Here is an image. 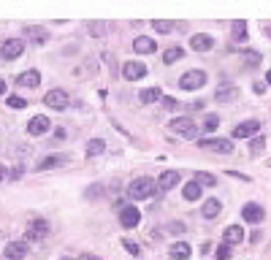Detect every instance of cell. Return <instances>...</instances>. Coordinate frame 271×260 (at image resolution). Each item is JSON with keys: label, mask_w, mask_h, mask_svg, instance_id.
Masks as SVG:
<instances>
[{"label": "cell", "mask_w": 271, "mask_h": 260, "mask_svg": "<svg viewBox=\"0 0 271 260\" xmlns=\"http://www.w3.org/2000/svg\"><path fill=\"white\" fill-rule=\"evenodd\" d=\"M79 260H103V258L92 255V252H82V255H79Z\"/></svg>", "instance_id": "obj_41"}, {"label": "cell", "mask_w": 271, "mask_h": 260, "mask_svg": "<svg viewBox=\"0 0 271 260\" xmlns=\"http://www.w3.org/2000/svg\"><path fill=\"white\" fill-rule=\"evenodd\" d=\"M122 244H125V250H128L133 258H138V255H141V250H138V244H136L133 239H122Z\"/></svg>", "instance_id": "obj_33"}, {"label": "cell", "mask_w": 271, "mask_h": 260, "mask_svg": "<svg viewBox=\"0 0 271 260\" xmlns=\"http://www.w3.org/2000/svg\"><path fill=\"white\" fill-rule=\"evenodd\" d=\"M101 190H103L101 184H92V187H90V190H87V193H84V195H87V198L92 201V198H98V193H101Z\"/></svg>", "instance_id": "obj_38"}, {"label": "cell", "mask_w": 271, "mask_h": 260, "mask_svg": "<svg viewBox=\"0 0 271 260\" xmlns=\"http://www.w3.org/2000/svg\"><path fill=\"white\" fill-rule=\"evenodd\" d=\"M46 130H49V117H44V114H38V117H33L27 122V133L30 136H44Z\"/></svg>", "instance_id": "obj_14"}, {"label": "cell", "mask_w": 271, "mask_h": 260, "mask_svg": "<svg viewBox=\"0 0 271 260\" xmlns=\"http://www.w3.org/2000/svg\"><path fill=\"white\" fill-rule=\"evenodd\" d=\"M90 33H92V36H103V33H106V27H103L101 22H92V25H90Z\"/></svg>", "instance_id": "obj_37"}, {"label": "cell", "mask_w": 271, "mask_h": 260, "mask_svg": "<svg viewBox=\"0 0 271 260\" xmlns=\"http://www.w3.org/2000/svg\"><path fill=\"white\" fill-rule=\"evenodd\" d=\"M252 90H255V92H258V95H263V92H266V87H263V84H258V82H255V87H252Z\"/></svg>", "instance_id": "obj_42"}, {"label": "cell", "mask_w": 271, "mask_h": 260, "mask_svg": "<svg viewBox=\"0 0 271 260\" xmlns=\"http://www.w3.org/2000/svg\"><path fill=\"white\" fill-rule=\"evenodd\" d=\"M60 260H73V258H60Z\"/></svg>", "instance_id": "obj_46"}, {"label": "cell", "mask_w": 271, "mask_h": 260, "mask_svg": "<svg viewBox=\"0 0 271 260\" xmlns=\"http://www.w3.org/2000/svg\"><path fill=\"white\" fill-rule=\"evenodd\" d=\"M176 184H179V173L165 171V173H160V179H158V193H168L171 187H176Z\"/></svg>", "instance_id": "obj_13"}, {"label": "cell", "mask_w": 271, "mask_h": 260, "mask_svg": "<svg viewBox=\"0 0 271 260\" xmlns=\"http://www.w3.org/2000/svg\"><path fill=\"white\" fill-rule=\"evenodd\" d=\"M182 57H184V49H182V46H168V49L163 52V62H165V65H171V62L182 60Z\"/></svg>", "instance_id": "obj_23"}, {"label": "cell", "mask_w": 271, "mask_h": 260, "mask_svg": "<svg viewBox=\"0 0 271 260\" xmlns=\"http://www.w3.org/2000/svg\"><path fill=\"white\" fill-rule=\"evenodd\" d=\"M230 258V244H220L217 247V260H228Z\"/></svg>", "instance_id": "obj_35"}, {"label": "cell", "mask_w": 271, "mask_h": 260, "mask_svg": "<svg viewBox=\"0 0 271 260\" xmlns=\"http://www.w3.org/2000/svg\"><path fill=\"white\" fill-rule=\"evenodd\" d=\"M168 228H171V233H182V230H184V225H182V222H171Z\"/></svg>", "instance_id": "obj_40"}, {"label": "cell", "mask_w": 271, "mask_h": 260, "mask_svg": "<svg viewBox=\"0 0 271 260\" xmlns=\"http://www.w3.org/2000/svg\"><path fill=\"white\" fill-rule=\"evenodd\" d=\"M230 33H233V38H236V41H239V44H244L247 41V22H233V30H230Z\"/></svg>", "instance_id": "obj_27"}, {"label": "cell", "mask_w": 271, "mask_h": 260, "mask_svg": "<svg viewBox=\"0 0 271 260\" xmlns=\"http://www.w3.org/2000/svg\"><path fill=\"white\" fill-rule=\"evenodd\" d=\"M168 130H174L176 136H182V138H198V128H195L193 122H190L187 117H176V119H171L168 122Z\"/></svg>", "instance_id": "obj_3"}, {"label": "cell", "mask_w": 271, "mask_h": 260, "mask_svg": "<svg viewBox=\"0 0 271 260\" xmlns=\"http://www.w3.org/2000/svg\"><path fill=\"white\" fill-rule=\"evenodd\" d=\"M8 176H11V179H19V176H22V168H14V171L8 173Z\"/></svg>", "instance_id": "obj_43"}, {"label": "cell", "mask_w": 271, "mask_h": 260, "mask_svg": "<svg viewBox=\"0 0 271 260\" xmlns=\"http://www.w3.org/2000/svg\"><path fill=\"white\" fill-rule=\"evenodd\" d=\"M266 82H269V84H271V71H269V73H266Z\"/></svg>", "instance_id": "obj_45"}, {"label": "cell", "mask_w": 271, "mask_h": 260, "mask_svg": "<svg viewBox=\"0 0 271 260\" xmlns=\"http://www.w3.org/2000/svg\"><path fill=\"white\" fill-rule=\"evenodd\" d=\"M5 103H8V108H16V111H22V108L27 106V101H25V98H19V95H8V98H5Z\"/></svg>", "instance_id": "obj_30"}, {"label": "cell", "mask_w": 271, "mask_h": 260, "mask_svg": "<svg viewBox=\"0 0 271 260\" xmlns=\"http://www.w3.org/2000/svg\"><path fill=\"white\" fill-rule=\"evenodd\" d=\"M22 52H25V41L22 38H8V41L0 46L3 60H16V57H22Z\"/></svg>", "instance_id": "obj_7"}, {"label": "cell", "mask_w": 271, "mask_h": 260, "mask_svg": "<svg viewBox=\"0 0 271 260\" xmlns=\"http://www.w3.org/2000/svg\"><path fill=\"white\" fill-rule=\"evenodd\" d=\"M44 233H46V222H44V219H33L30 228H27V239L38 241V239H44Z\"/></svg>", "instance_id": "obj_19"}, {"label": "cell", "mask_w": 271, "mask_h": 260, "mask_svg": "<svg viewBox=\"0 0 271 260\" xmlns=\"http://www.w3.org/2000/svg\"><path fill=\"white\" fill-rule=\"evenodd\" d=\"M198 147L212 149V152H217V155L233 152V141H228V138H198Z\"/></svg>", "instance_id": "obj_4"}, {"label": "cell", "mask_w": 271, "mask_h": 260, "mask_svg": "<svg viewBox=\"0 0 271 260\" xmlns=\"http://www.w3.org/2000/svg\"><path fill=\"white\" fill-rule=\"evenodd\" d=\"M138 222H141V211H138L136 206H125V209L119 211V225H122V228H136Z\"/></svg>", "instance_id": "obj_10"}, {"label": "cell", "mask_w": 271, "mask_h": 260, "mask_svg": "<svg viewBox=\"0 0 271 260\" xmlns=\"http://www.w3.org/2000/svg\"><path fill=\"white\" fill-rule=\"evenodd\" d=\"M217 125H220V117H217V114H212V117L204 119V130H215Z\"/></svg>", "instance_id": "obj_34"}, {"label": "cell", "mask_w": 271, "mask_h": 260, "mask_svg": "<svg viewBox=\"0 0 271 260\" xmlns=\"http://www.w3.org/2000/svg\"><path fill=\"white\" fill-rule=\"evenodd\" d=\"M133 49L138 52V54H155V52H158V44H155L152 38H147V36H138L133 41Z\"/></svg>", "instance_id": "obj_16"}, {"label": "cell", "mask_w": 271, "mask_h": 260, "mask_svg": "<svg viewBox=\"0 0 271 260\" xmlns=\"http://www.w3.org/2000/svg\"><path fill=\"white\" fill-rule=\"evenodd\" d=\"M258 130H261V122L258 119H247V122H239L233 128V138H255Z\"/></svg>", "instance_id": "obj_8"}, {"label": "cell", "mask_w": 271, "mask_h": 260, "mask_svg": "<svg viewBox=\"0 0 271 260\" xmlns=\"http://www.w3.org/2000/svg\"><path fill=\"white\" fill-rule=\"evenodd\" d=\"M152 27H155V33H163V36H165V33H171V30H174V22L155 19V22H152Z\"/></svg>", "instance_id": "obj_29"}, {"label": "cell", "mask_w": 271, "mask_h": 260, "mask_svg": "<svg viewBox=\"0 0 271 260\" xmlns=\"http://www.w3.org/2000/svg\"><path fill=\"white\" fill-rule=\"evenodd\" d=\"M106 152V144H103V138H92L87 141V157H98V155Z\"/></svg>", "instance_id": "obj_24"}, {"label": "cell", "mask_w": 271, "mask_h": 260, "mask_svg": "<svg viewBox=\"0 0 271 260\" xmlns=\"http://www.w3.org/2000/svg\"><path fill=\"white\" fill-rule=\"evenodd\" d=\"M241 219L250 225H261L263 219H266V211H263L261 204H244V209H241Z\"/></svg>", "instance_id": "obj_6"}, {"label": "cell", "mask_w": 271, "mask_h": 260, "mask_svg": "<svg viewBox=\"0 0 271 260\" xmlns=\"http://www.w3.org/2000/svg\"><path fill=\"white\" fill-rule=\"evenodd\" d=\"M122 76L128 79V82H138V79L147 76V65H141V62L130 60V62H125V65H122Z\"/></svg>", "instance_id": "obj_9"}, {"label": "cell", "mask_w": 271, "mask_h": 260, "mask_svg": "<svg viewBox=\"0 0 271 260\" xmlns=\"http://www.w3.org/2000/svg\"><path fill=\"white\" fill-rule=\"evenodd\" d=\"M195 182H198L201 187H215V184H217V179L212 176V173H204V171H201L198 176H195Z\"/></svg>", "instance_id": "obj_31"}, {"label": "cell", "mask_w": 271, "mask_h": 260, "mask_svg": "<svg viewBox=\"0 0 271 260\" xmlns=\"http://www.w3.org/2000/svg\"><path fill=\"white\" fill-rule=\"evenodd\" d=\"M244 60L250 62V65H258V62H261V54H258V52H244Z\"/></svg>", "instance_id": "obj_36"}, {"label": "cell", "mask_w": 271, "mask_h": 260, "mask_svg": "<svg viewBox=\"0 0 271 260\" xmlns=\"http://www.w3.org/2000/svg\"><path fill=\"white\" fill-rule=\"evenodd\" d=\"M201 87H206V73H204V71H187V73H182L179 90L195 92V90H201Z\"/></svg>", "instance_id": "obj_2"}, {"label": "cell", "mask_w": 271, "mask_h": 260, "mask_svg": "<svg viewBox=\"0 0 271 260\" xmlns=\"http://www.w3.org/2000/svg\"><path fill=\"white\" fill-rule=\"evenodd\" d=\"M182 198L184 201H198L201 198V184L198 182H187L184 190H182Z\"/></svg>", "instance_id": "obj_22"}, {"label": "cell", "mask_w": 271, "mask_h": 260, "mask_svg": "<svg viewBox=\"0 0 271 260\" xmlns=\"http://www.w3.org/2000/svg\"><path fill=\"white\" fill-rule=\"evenodd\" d=\"M222 211V204L217 198H209V201H204V206H201V217H206V219H215L217 214Z\"/></svg>", "instance_id": "obj_18"}, {"label": "cell", "mask_w": 271, "mask_h": 260, "mask_svg": "<svg viewBox=\"0 0 271 260\" xmlns=\"http://www.w3.org/2000/svg\"><path fill=\"white\" fill-rule=\"evenodd\" d=\"M244 239V228L241 225H230V228H225V244H239V241Z\"/></svg>", "instance_id": "obj_21"}, {"label": "cell", "mask_w": 271, "mask_h": 260, "mask_svg": "<svg viewBox=\"0 0 271 260\" xmlns=\"http://www.w3.org/2000/svg\"><path fill=\"white\" fill-rule=\"evenodd\" d=\"M65 163V157H57V155H52V157H46L38 163V171H46V168H54V165H62Z\"/></svg>", "instance_id": "obj_28"}, {"label": "cell", "mask_w": 271, "mask_h": 260, "mask_svg": "<svg viewBox=\"0 0 271 260\" xmlns=\"http://www.w3.org/2000/svg\"><path fill=\"white\" fill-rule=\"evenodd\" d=\"M44 103H46L49 108L65 111V108H68V103H71V101H68V92H65V90H49V92L44 95Z\"/></svg>", "instance_id": "obj_5"}, {"label": "cell", "mask_w": 271, "mask_h": 260, "mask_svg": "<svg viewBox=\"0 0 271 260\" xmlns=\"http://www.w3.org/2000/svg\"><path fill=\"white\" fill-rule=\"evenodd\" d=\"M0 95H5V82L0 79Z\"/></svg>", "instance_id": "obj_44"}, {"label": "cell", "mask_w": 271, "mask_h": 260, "mask_svg": "<svg viewBox=\"0 0 271 260\" xmlns=\"http://www.w3.org/2000/svg\"><path fill=\"white\" fill-rule=\"evenodd\" d=\"M155 193H158V184L149 176H138L128 184V198L130 201H147V198H152Z\"/></svg>", "instance_id": "obj_1"}, {"label": "cell", "mask_w": 271, "mask_h": 260, "mask_svg": "<svg viewBox=\"0 0 271 260\" xmlns=\"http://www.w3.org/2000/svg\"><path fill=\"white\" fill-rule=\"evenodd\" d=\"M163 106L165 108H176L179 103H176V98H163Z\"/></svg>", "instance_id": "obj_39"}, {"label": "cell", "mask_w": 271, "mask_h": 260, "mask_svg": "<svg viewBox=\"0 0 271 260\" xmlns=\"http://www.w3.org/2000/svg\"><path fill=\"white\" fill-rule=\"evenodd\" d=\"M5 260H22L27 255V241H11V244H5Z\"/></svg>", "instance_id": "obj_11"}, {"label": "cell", "mask_w": 271, "mask_h": 260, "mask_svg": "<svg viewBox=\"0 0 271 260\" xmlns=\"http://www.w3.org/2000/svg\"><path fill=\"white\" fill-rule=\"evenodd\" d=\"M212 44H215V38L206 36V33H195V36H190V49H195V52H209Z\"/></svg>", "instance_id": "obj_12"}, {"label": "cell", "mask_w": 271, "mask_h": 260, "mask_svg": "<svg viewBox=\"0 0 271 260\" xmlns=\"http://www.w3.org/2000/svg\"><path fill=\"white\" fill-rule=\"evenodd\" d=\"M0 179H3V168H0Z\"/></svg>", "instance_id": "obj_47"}, {"label": "cell", "mask_w": 271, "mask_h": 260, "mask_svg": "<svg viewBox=\"0 0 271 260\" xmlns=\"http://www.w3.org/2000/svg\"><path fill=\"white\" fill-rule=\"evenodd\" d=\"M16 84H19V87H27V90H36V87L41 84V73H38V71H25V73H19Z\"/></svg>", "instance_id": "obj_15"}, {"label": "cell", "mask_w": 271, "mask_h": 260, "mask_svg": "<svg viewBox=\"0 0 271 260\" xmlns=\"http://www.w3.org/2000/svg\"><path fill=\"white\" fill-rule=\"evenodd\" d=\"M25 36L30 38V41H36V44H44L46 38H49V33H46V27H36V25H27V27H25Z\"/></svg>", "instance_id": "obj_20"}, {"label": "cell", "mask_w": 271, "mask_h": 260, "mask_svg": "<svg viewBox=\"0 0 271 260\" xmlns=\"http://www.w3.org/2000/svg\"><path fill=\"white\" fill-rule=\"evenodd\" d=\"M138 101H141V103H155V101H163V98H160V90H158V87H147V90H141Z\"/></svg>", "instance_id": "obj_26"}, {"label": "cell", "mask_w": 271, "mask_h": 260, "mask_svg": "<svg viewBox=\"0 0 271 260\" xmlns=\"http://www.w3.org/2000/svg\"><path fill=\"white\" fill-rule=\"evenodd\" d=\"M233 95H236V87L230 82H222L220 87H217V92H215L217 101H228V98H233Z\"/></svg>", "instance_id": "obj_25"}, {"label": "cell", "mask_w": 271, "mask_h": 260, "mask_svg": "<svg viewBox=\"0 0 271 260\" xmlns=\"http://www.w3.org/2000/svg\"><path fill=\"white\" fill-rule=\"evenodd\" d=\"M263 147H266V138H263V136H255V138H250V152H252V155L263 152Z\"/></svg>", "instance_id": "obj_32"}, {"label": "cell", "mask_w": 271, "mask_h": 260, "mask_svg": "<svg viewBox=\"0 0 271 260\" xmlns=\"http://www.w3.org/2000/svg\"><path fill=\"white\" fill-rule=\"evenodd\" d=\"M190 252H193V250H190L187 241H174V244L168 247V255L174 258V260H187Z\"/></svg>", "instance_id": "obj_17"}]
</instances>
